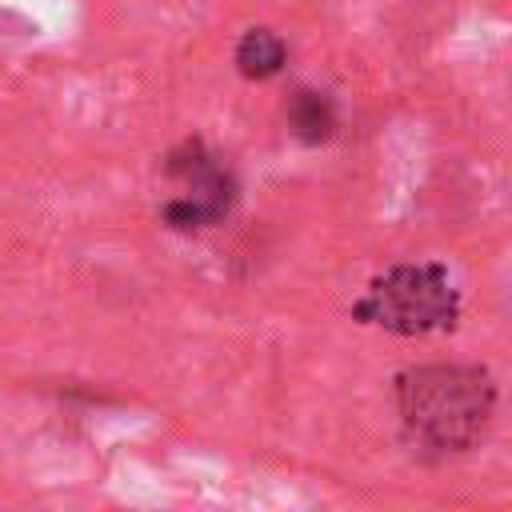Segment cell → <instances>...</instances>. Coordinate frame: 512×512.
<instances>
[{
  "instance_id": "obj_1",
  "label": "cell",
  "mask_w": 512,
  "mask_h": 512,
  "mask_svg": "<svg viewBox=\"0 0 512 512\" xmlns=\"http://www.w3.org/2000/svg\"><path fill=\"white\" fill-rule=\"evenodd\" d=\"M496 408V384L476 364H424L396 376L404 436L436 456L472 448Z\"/></svg>"
},
{
  "instance_id": "obj_2",
  "label": "cell",
  "mask_w": 512,
  "mask_h": 512,
  "mask_svg": "<svg viewBox=\"0 0 512 512\" xmlns=\"http://www.w3.org/2000/svg\"><path fill=\"white\" fill-rule=\"evenodd\" d=\"M352 316L396 336H428L456 324L460 292L440 264H396L364 288Z\"/></svg>"
},
{
  "instance_id": "obj_4",
  "label": "cell",
  "mask_w": 512,
  "mask_h": 512,
  "mask_svg": "<svg viewBox=\"0 0 512 512\" xmlns=\"http://www.w3.org/2000/svg\"><path fill=\"white\" fill-rule=\"evenodd\" d=\"M288 128L292 136H300L304 144H320L332 136L336 128V108L324 92H312V88H300L292 100H288Z\"/></svg>"
},
{
  "instance_id": "obj_5",
  "label": "cell",
  "mask_w": 512,
  "mask_h": 512,
  "mask_svg": "<svg viewBox=\"0 0 512 512\" xmlns=\"http://www.w3.org/2000/svg\"><path fill=\"white\" fill-rule=\"evenodd\" d=\"M284 60H288V48H284V40H280L276 32H268V28H252V32H244L240 44H236V68H240L248 80H268V76H276V72L284 68Z\"/></svg>"
},
{
  "instance_id": "obj_3",
  "label": "cell",
  "mask_w": 512,
  "mask_h": 512,
  "mask_svg": "<svg viewBox=\"0 0 512 512\" xmlns=\"http://www.w3.org/2000/svg\"><path fill=\"white\" fill-rule=\"evenodd\" d=\"M168 176L180 184V192L164 204V220L172 228L220 224L236 204V180L200 140H188L168 156Z\"/></svg>"
}]
</instances>
